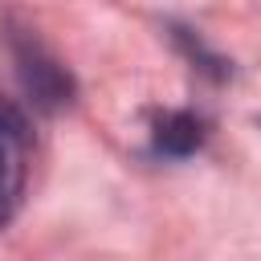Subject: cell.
<instances>
[{
  "label": "cell",
  "instance_id": "cell-1",
  "mask_svg": "<svg viewBox=\"0 0 261 261\" xmlns=\"http://www.w3.org/2000/svg\"><path fill=\"white\" fill-rule=\"evenodd\" d=\"M8 49L16 61V77L20 90L29 98V106H37L41 114H57L73 102V73L61 65V57L37 37V29L24 24H8Z\"/></svg>",
  "mask_w": 261,
  "mask_h": 261
},
{
  "label": "cell",
  "instance_id": "cell-2",
  "mask_svg": "<svg viewBox=\"0 0 261 261\" xmlns=\"http://www.w3.org/2000/svg\"><path fill=\"white\" fill-rule=\"evenodd\" d=\"M29 147H33V130L24 110L0 94V228H8L12 216L20 212L24 179H29Z\"/></svg>",
  "mask_w": 261,
  "mask_h": 261
},
{
  "label": "cell",
  "instance_id": "cell-3",
  "mask_svg": "<svg viewBox=\"0 0 261 261\" xmlns=\"http://www.w3.org/2000/svg\"><path fill=\"white\" fill-rule=\"evenodd\" d=\"M208 143V118L196 110H159L151 122L155 159H188Z\"/></svg>",
  "mask_w": 261,
  "mask_h": 261
}]
</instances>
